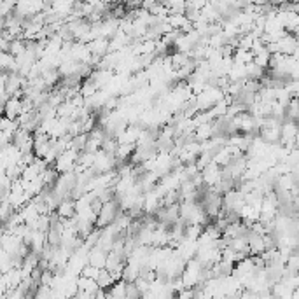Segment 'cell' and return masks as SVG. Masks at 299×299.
I'll return each instance as SVG.
<instances>
[{
    "label": "cell",
    "instance_id": "2",
    "mask_svg": "<svg viewBox=\"0 0 299 299\" xmlns=\"http://www.w3.org/2000/svg\"><path fill=\"white\" fill-rule=\"evenodd\" d=\"M79 154L81 152H77L75 149H69V151H65L63 154H60L56 159V163H54V170H56L58 174H70V172H74L75 166H77V159H79Z\"/></svg>",
    "mask_w": 299,
    "mask_h": 299
},
{
    "label": "cell",
    "instance_id": "4",
    "mask_svg": "<svg viewBox=\"0 0 299 299\" xmlns=\"http://www.w3.org/2000/svg\"><path fill=\"white\" fill-rule=\"evenodd\" d=\"M56 213L60 219L69 221L77 215V208H75V199H63L56 208Z\"/></svg>",
    "mask_w": 299,
    "mask_h": 299
},
{
    "label": "cell",
    "instance_id": "6",
    "mask_svg": "<svg viewBox=\"0 0 299 299\" xmlns=\"http://www.w3.org/2000/svg\"><path fill=\"white\" fill-rule=\"evenodd\" d=\"M100 273H102V269L95 268V266H91V264H88V266H84V269L81 271V277L91 278V280H98Z\"/></svg>",
    "mask_w": 299,
    "mask_h": 299
},
{
    "label": "cell",
    "instance_id": "1",
    "mask_svg": "<svg viewBox=\"0 0 299 299\" xmlns=\"http://www.w3.org/2000/svg\"><path fill=\"white\" fill-rule=\"evenodd\" d=\"M119 213H121V207H119V203H117L116 199L110 201V203H105L104 208L100 210L95 226L98 229H105V228H108V226H112L114 222H116Z\"/></svg>",
    "mask_w": 299,
    "mask_h": 299
},
{
    "label": "cell",
    "instance_id": "5",
    "mask_svg": "<svg viewBox=\"0 0 299 299\" xmlns=\"http://www.w3.org/2000/svg\"><path fill=\"white\" fill-rule=\"evenodd\" d=\"M107 252H104L102 248H93L91 252H89V257H88V263L91 266H95V268L98 269H105V266H107Z\"/></svg>",
    "mask_w": 299,
    "mask_h": 299
},
{
    "label": "cell",
    "instance_id": "3",
    "mask_svg": "<svg viewBox=\"0 0 299 299\" xmlns=\"http://www.w3.org/2000/svg\"><path fill=\"white\" fill-rule=\"evenodd\" d=\"M23 114V98H11L7 104L4 105V117L16 121L18 117Z\"/></svg>",
    "mask_w": 299,
    "mask_h": 299
}]
</instances>
